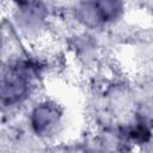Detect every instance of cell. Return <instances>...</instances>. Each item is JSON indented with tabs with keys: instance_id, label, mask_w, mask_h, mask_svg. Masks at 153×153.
<instances>
[{
	"instance_id": "2",
	"label": "cell",
	"mask_w": 153,
	"mask_h": 153,
	"mask_svg": "<svg viewBox=\"0 0 153 153\" xmlns=\"http://www.w3.org/2000/svg\"><path fill=\"white\" fill-rule=\"evenodd\" d=\"M122 12V0H84L76 8L79 20L88 27L112 23Z\"/></svg>"
},
{
	"instance_id": "3",
	"label": "cell",
	"mask_w": 153,
	"mask_h": 153,
	"mask_svg": "<svg viewBox=\"0 0 153 153\" xmlns=\"http://www.w3.org/2000/svg\"><path fill=\"white\" fill-rule=\"evenodd\" d=\"M61 120V110L53 102H43L33 108L30 115V123L33 131L39 136L51 134Z\"/></svg>"
},
{
	"instance_id": "5",
	"label": "cell",
	"mask_w": 153,
	"mask_h": 153,
	"mask_svg": "<svg viewBox=\"0 0 153 153\" xmlns=\"http://www.w3.org/2000/svg\"><path fill=\"white\" fill-rule=\"evenodd\" d=\"M23 11H36L41 6V0H12Z\"/></svg>"
},
{
	"instance_id": "1",
	"label": "cell",
	"mask_w": 153,
	"mask_h": 153,
	"mask_svg": "<svg viewBox=\"0 0 153 153\" xmlns=\"http://www.w3.org/2000/svg\"><path fill=\"white\" fill-rule=\"evenodd\" d=\"M37 66L31 61H19L2 76L1 99L4 105H14L22 103L30 93L31 79L37 73Z\"/></svg>"
},
{
	"instance_id": "4",
	"label": "cell",
	"mask_w": 153,
	"mask_h": 153,
	"mask_svg": "<svg viewBox=\"0 0 153 153\" xmlns=\"http://www.w3.org/2000/svg\"><path fill=\"white\" fill-rule=\"evenodd\" d=\"M128 136L135 142L143 143L151 139V130L145 123H137L135 127L129 129Z\"/></svg>"
}]
</instances>
